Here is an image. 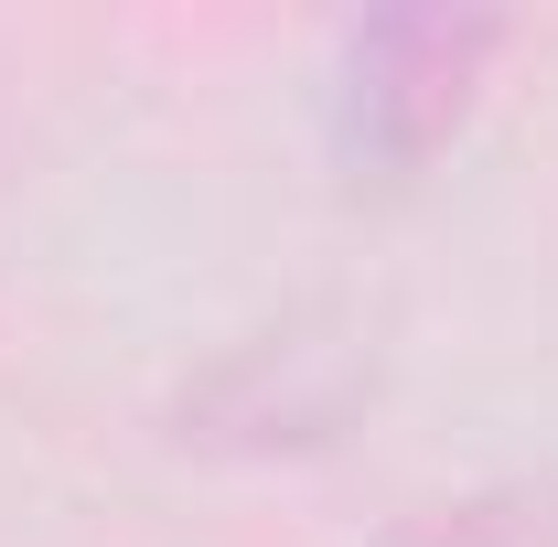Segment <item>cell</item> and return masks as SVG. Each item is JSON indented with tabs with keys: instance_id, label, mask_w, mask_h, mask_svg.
<instances>
[{
	"instance_id": "obj_1",
	"label": "cell",
	"mask_w": 558,
	"mask_h": 547,
	"mask_svg": "<svg viewBox=\"0 0 558 547\" xmlns=\"http://www.w3.org/2000/svg\"><path fill=\"white\" fill-rule=\"evenodd\" d=\"M505 54L494 11H376L333 54V150L354 172H418L473 119V86Z\"/></svg>"
}]
</instances>
